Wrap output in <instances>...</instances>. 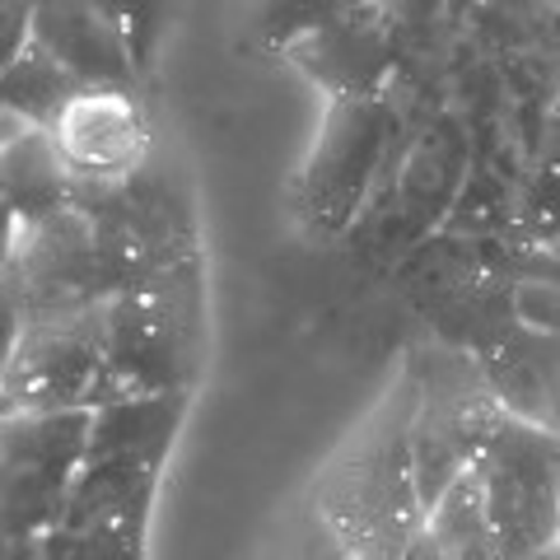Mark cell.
Instances as JSON below:
<instances>
[{
    "label": "cell",
    "instance_id": "cell-1",
    "mask_svg": "<svg viewBox=\"0 0 560 560\" xmlns=\"http://www.w3.org/2000/svg\"><path fill=\"white\" fill-rule=\"evenodd\" d=\"M411 416L416 388L401 370L397 383L374 407L370 425L341 448L318 486L313 504L341 533L355 560H388L425 537V504L416 486V453H411Z\"/></svg>",
    "mask_w": 560,
    "mask_h": 560
},
{
    "label": "cell",
    "instance_id": "cell-2",
    "mask_svg": "<svg viewBox=\"0 0 560 560\" xmlns=\"http://www.w3.org/2000/svg\"><path fill=\"white\" fill-rule=\"evenodd\" d=\"M416 416H411V453L420 504L430 510L458 486L486 453L490 434L504 420V401L486 378L481 360L458 346H420L407 360Z\"/></svg>",
    "mask_w": 560,
    "mask_h": 560
},
{
    "label": "cell",
    "instance_id": "cell-3",
    "mask_svg": "<svg viewBox=\"0 0 560 560\" xmlns=\"http://www.w3.org/2000/svg\"><path fill=\"white\" fill-rule=\"evenodd\" d=\"M201 355L197 257L108 304V401L187 393ZM103 401V407H108Z\"/></svg>",
    "mask_w": 560,
    "mask_h": 560
},
{
    "label": "cell",
    "instance_id": "cell-4",
    "mask_svg": "<svg viewBox=\"0 0 560 560\" xmlns=\"http://www.w3.org/2000/svg\"><path fill=\"white\" fill-rule=\"evenodd\" d=\"M477 481L495 523L500 560H533L560 541V434L514 411L477 458Z\"/></svg>",
    "mask_w": 560,
    "mask_h": 560
},
{
    "label": "cell",
    "instance_id": "cell-5",
    "mask_svg": "<svg viewBox=\"0 0 560 560\" xmlns=\"http://www.w3.org/2000/svg\"><path fill=\"white\" fill-rule=\"evenodd\" d=\"M108 401V304L28 323L5 346V416L98 411Z\"/></svg>",
    "mask_w": 560,
    "mask_h": 560
},
{
    "label": "cell",
    "instance_id": "cell-6",
    "mask_svg": "<svg viewBox=\"0 0 560 560\" xmlns=\"http://www.w3.org/2000/svg\"><path fill=\"white\" fill-rule=\"evenodd\" d=\"M90 434L94 411L5 416V547L61 528Z\"/></svg>",
    "mask_w": 560,
    "mask_h": 560
},
{
    "label": "cell",
    "instance_id": "cell-7",
    "mask_svg": "<svg viewBox=\"0 0 560 560\" xmlns=\"http://www.w3.org/2000/svg\"><path fill=\"white\" fill-rule=\"evenodd\" d=\"M393 136L388 98H346L327 103L318 145L300 178V215L313 234H341L370 197V183L383 164Z\"/></svg>",
    "mask_w": 560,
    "mask_h": 560
},
{
    "label": "cell",
    "instance_id": "cell-8",
    "mask_svg": "<svg viewBox=\"0 0 560 560\" xmlns=\"http://www.w3.org/2000/svg\"><path fill=\"white\" fill-rule=\"evenodd\" d=\"M285 57L331 103L383 98V84L393 75V33H388V20H383V5L364 0V5L341 14L337 24L294 43Z\"/></svg>",
    "mask_w": 560,
    "mask_h": 560
},
{
    "label": "cell",
    "instance_id": "cell-9",
    "mask_svg": "<svg viewBox=\"0 0 560 560\" xmlns=\"http://www.w3.org/2000/svg\"><path fill=\"white\" fill-rule=\"evenodd\" d=\"M33 47L66 66L84 90H136V51L94 0H33Z\"/></svg>",
    "mask_w": 560,
    "mask_h": 560
},
{
    "label": "cell",
    "instance_id": "cell-10",
    "mask_svg": "<svg viewBox=\"0 0 560 560\" xmlns=\"http://www.w3.org/2000/svg\"><path fill=\"white\" fill-rule=\"evenodd\" d=\"M51 136L80 183H121L145 168V121L127 90H84Z\"/></svg>",
    "mask_w": 560,
    "mask_h": 560
},
{
    "label": "cell",
    "instance_id": "cell-11",
    "mask_svg": "<svg viewBox=\"0 0 560 560\" xmlns=\"http://www.w3.org/2000/svg\"><path fill=\"white\" fill-rule=\"evenodd\" d=\"M5 127V215L10 234H24L75 206V173L51 131L28 127L10 113Z\"/></svg>",
    "mask_w": 560,
    "mask_h": 560
},
{
    "label": "cell",
    "instance_id": "cell-12",
    "mask_svg": "<svg viewBox=\"0 0 560 560\" xmlns=\"http://www.w3.org/2000/svg\"><path fill=\"white\" fill-rule=\"evenodd\" d=\"M0 90H5V113L28 121L38 131H57V121L66 117V108L84 94V84L70 75L66 66H57L43 47H24L14 61H5V75H0Z\"/></svg>",
    "mask_w": 560,
    "mask_h": 560
},
{
    "label": "cell",
    "instance_id": "cell-13",
    "mask_svg": "<svg viewBox=\"0 0 560 560\" xmlns=\"http://www.w3.org/2000/svg\"><path fill=\"white\" fill-rule=\"evenodd\" d=\"M425 533L440 560H500L495 523H490L477 471H467L458 486H448V495L425 518Z\"/></svg>",
    "mask_w": 560,
    "mask_h": 560
},
{
    "label": "cell",
    "instance_id": "cell-14",
    "mask_svg": "<svg viewBox=\"0 0 560 560\" xmlns=\"http://www.w3.org/2000/svg\"><path fill=\"white\" fill-rule=\"evenodd\" d=\"M154 490L127 500L121 510L103 514L94 523L70 533V560H145V528H150Z\"/></svg>",
    "mask_w": 560,
    "mask_h": 560
},
{
    "label": "cell",
    "instance_id": "cell-15",
    "mask_svg": "<svg viewBox=\"0 0 560 560\" xmlns=\"http://www.w3.org/2000/svg\"><path fill=\"white\" fill-rule=\"evenodd\" d=\"M355 5H364V0H257L253 33L267 51H290L294 43H304L308 33L337 24L341 14H350Z\"/></svg>",
    "mask_w": 560,
    "mask_h": 560
},
{
    "label": "cell",
    "instance_id": "cell-16",
    "mask_svg": "<svg viewBox=\"0 0 560 560\" xmlns=\"http://www.w3.org/2000/svg\"><path fill=\"white\" fill-rule=\"evenodd\" d=\"M523 230L541 243H560V117L541 145V168L523 191Z\"/></svg>",
    "mask_w": 560,
    "mask_h": 560
},
{
    "label": "cell",
    "instance_id": "cell-17",
    "mask_svg": "<svg viewBox=\"0 0 560 560\" xmlns=\"http://www.w3.org/2000/svg\"><path fill=\"white\" fill-rule=\"evenodd\" d=\"M271 560H355V551L341 541V533L327 523V514L318 504H304L285 528H280L276 547H271Z\"/></svg>",
    "mask_w": 560,
    "mask_h": 560
},
{
    "label": "cell",
    "instance_id": "cell-18",
    "mask_svg": "<svg viewBox=\"0 0 560 560\" xmlns=\"http://www.w3.org/2000/svg\"><path fill=\"white\" fill-rule=\"evenodd\" d=\"M94 5L127 33L136 61L145 66L154 51V38H160V28H164V0H94Z\"/></svg>",
    "mask_w": 560,
    "mask_h": 560
},
{
    "label": "cell",
    "instance_id": "cell-19",
    "mask_svg": "<svg viewBox=\"0 0 560 560\" xmlns=\"http://www.w3.org/2000/svg\"><path fill=\"white\" fill-rule=\"evenodd\" d=\"M533 560H560V541H556V547H551V551H541V556H533Z\"/></svg>",
    "mask_w": 560,
    "mask_h": 560
},
{
    "label": "cell",
    "instance_id": "cell-20",
    "mask_svg": "<svg viewBox=\"0 0 560 560\" xmlns=\"http://www.w3.org/2000/svg\"><path fill=\"white\" fill-rule=\"evenodd\" d=\"M551 5H560V0H551Z\"/></svg>",
    "mask_w": 560,
    "mask_h": 560
}]
</instances>
